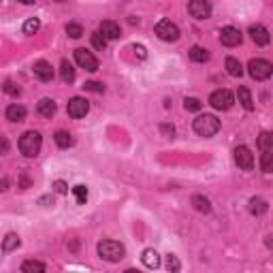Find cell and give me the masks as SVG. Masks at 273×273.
Wrapping results in <instances>:
<instances>
[{"instance_id":"cell-35","label":"cell","mask_w":273,"mask_h":273,"mask_svg":"<svg viewBox=\"0 0 273 273\" xmlns=\"http://www.w3.org/2000/svg\"><path fill=\"white\" fill-rule=\"evenodd\" d=\"M160 133H163V137H167V139H173L175 137V126L169 124V122H163L160 124Z\"/></svg>"},{"instance_id":"cell-14","label":"cell","mask_w":273,"mask_h":273,"mask_svg":"<svg viewBox=\"0 0 273 273\" xmlns=\"http://www.w3.org/2000/svg\"><path fill=\"white\" fill-rule=\"evenodd\" d=\"M98 32L103 34L107 41H115V38L122 36V30H120V26L115 22H103L100 28H98Z\"/></svg>"},{"instance_id":"cell-13","label":"cell","mask_w":273,"mask_h":273,"mask_svg":"<svg viewBox=\"0 0 273 273\" xmlns=\"http://www.w3.org/2000/svg\"><path fill=\"white\" fill-rule=\"evenodd\" d=\"M250 36H252V41H254L256 45H260V47L269 45V41H271L269 30H267L265 26H252V28H250Z\"/></svg>"},{"instance_id":"cell-8","label":"cell","mask_w":273,"mask_h":273,"mask_svg":"<svg viewBox=\"0 0 273 273\" xmlns=\"http://www.w3.org/2000/svg\"><path fill=\"white\" fill-rule=\"evenodd\" d=\"M66 111H68V115H70V118H75V120L86 118V115H88V111H90V103H88L86 98H82V96H75V98H70V100H68Z\"/></svg>"},{"instance_id":"cell-27","label":"cell","mask_w":273,"mask_h":273,"mask_svg":"<svg viewBox=\"0 0 273 273\" xmlns=\"http://www.w3.org/2000/svg\"><path fill=\"white\" fill-rule=\"evenodd\" d=\"M258 147L262 151H271V147H273V135L271 133H262L258 137Z\"/></svg>"},{"instance_id":"cell-31","label":"cell","mask_w":273,"mask_h":273,"mask_svg":"<svg viewBox=\"0 0 273 273\" xmlns=\"http://www.w3.org/2000/svg\"><path fill=\"white\" fill-rule=\"evenodd\" d=\"M92 47H96L98 52H103V49L107 47V38L100 34V32H94V34H92Z\"/></svg>"},{"instance_id":"cell-12","label":"cell","mask_w":273,"mask_h":273,"mask_svg":"<svg viewBox=\"0 0 273 273\" xmlns=\"http://www.w3.org/2000/svg\"><path fill=\"white\" fill-rule=\"evenodd\" d=\"M34 75L41 79V82H45V84H49L54 79V66L47 62V60H38V62H34Z\"/></svg>"},{"instance_id":"cell-3","label":"cell","mask_w":273,"mask_h":273,"mask_svg":"<svg viewBox=\"0 0 273 273\" xmlns=\"http://www.w3.org/2000/svg\"><path fill=\"white\" fill-rule=\"evenodd\" d=\"M192 126H194V133L199 137H214L220 130V120L216 115H207L205 113V115H199Z\"/></svg>"},{"instance_id":"cell-28","label":"cell","mask_w":273,"mask_h":273,"mask_svg":"<svg viewBox=\"0 0 273 273\" xmlns=\"http://www.w3.org/2000/svg\"><path fill=\"white\" fill-rule=\"evenodd\" d=\"M38 28H41V19H38V17H30L28 22L24 24V32L26 34H34V32H38Z\"/></svg>"},{"instance_id":"cell-39","label":"cell","mask_w":273,"mask_h":273,"mask_svg":"<svg viewBox=\"0 0 273 273\" xmlns=\"http://www.w3.org/2000/svg\"><path fill=\"white\" fill-rule=\"evenodd\" d=\"M133 49H135V54H137L141 60H145V58H147V52H145V47H143V45H137V43H135Z\"/></svg>"},{"instance_id":"cell-22","label":"cell","mask_w":273,"mask_h":273,"mask_svg":"<svg viewBox=\"0 0 273 273\" xmlns=\"http://www.w3.org/2000/svg\"><path fill=\"white\" fill-rule=\"evenodd\" d=\"M237 98H239V103L244 105V109H248V111L254 109V100H252V94H250V90L246 86H241L237 90Z\"/></svg>"},{"instance_id":"cell-1","label":"cell","mask_w":273,"mask_h":273,"mask_svg":"<svg viewBox=\"0 0 273 273\" xmlns=\"http://www.w3.org/2000/svg\"><path fill=\"white\" fill-rule=\"evenodd\" d=\"M41 147H43V139L36 130H28V133H24L22 139H19V151H22L26 158H36L41 154Z\"/></svg>"},{"instance_id":"cell-30","label":"cell","mask_w":273,"mask_h":273,"mask_svg":"<svg viewBox=\"0 0 273 273\" xmlns=\"http://www.w3.org/2000/svg\"><path fill=\"white\" fill-rule=\"evenodd\" d=\"M66 34L70 38H79V36H84V28L79 24H66Z\"/></svg>"},{"instance_id":"cell-34","label":"cell","mask_w":273,"mask_h":273,"mask_svg":"<svg viewBox=\"0 0 273 273\" xmlns=\"http://www.w3.org/2000/svg\"><path fill=\"white\" fill-rule=\"evenodd\" d=\"M184 107H186V111H201L203 103H201L199 98H186L184 100Z\"/></svg>"},{"instance_id":"cell-17","label":"cell","mask_w":273,"mask_h":273,"mask_svg":"<svg viewBox=\"0 0 273 273\" xmlns=\"http://www.w3.org/2000/svg\"><path fill=\"white\" fill-rule=\"evenodd\" d=\"M248 209H250V214H254V216H262V214H265V211L269 209V205H267V201H265V199L254 197V199H250Z\"/></svg>"},{"instance_id":"cell-16","label":"cell","mask_w":273,"mask_h":273,"mask_svg":"<svg viewBox=\"0 0 273 273\" xmlns=\"http://www.w3.org/2000/svg\"><path fill=\"white\" fill-rule=\"evenodd\" d=\"M141 262L147 267V269H158L160 267V256H158V252L156 250H143V254H141Z\"/></svg>"},{"instance_id":"cell-23","label":"cell","mask_w":273,"mask_h":273,"mask_svg":"<svg viewBox=\"0 0 273 273\" xmlns=\"http://www.w3.org/2000/svg\"><path fill=\"white\" fill-rule=\"evenodd\" d=\"M226 73L230 75V77H241L244 75V66H241V62L237 58H226Z\"/></svg>"},{"instance_id":"cell-2","label":"cell","mask_w":273,"mask_h":273,"mask_svg":"<svg viewBox=\"0 0 273 273\" xmlns=\"http://www.w3.org/2000/svg\"><path fill=\"white\" fill-rule=\"evenodd\" d=\"M126 254V250L124 246L120 244V241H113V239H105V241H100L98 244V256L107 260V262H118V260H122Z\"/></svg>"},{"instance_id":"cell-21","label":"cell","mask_w":273,"mask_h":273,"mask_svg":"<svg viewBox=\"0 0 273 273\" xmlns=\"http://www.w3.org/2000/svg\"><path fill=\"white\" fill-rule=\"evenodd\" d=\"M188 54H190L192 62H199V64H203V62H207V60H209V52H207L205 47H199V45L192 47Z\"/></svg>"},{"instance_id":"cell-33","label":"cell","mask_w":273,"mask_h":273,"mask_svg":"<svg viewBox=\"0 0 273 273\" xmlns=\"http://www.w3.org/2000/svg\"><path fill=\"white\" fill-rule=\"evenodd\" d=\"M260 167H262V173H271V151H262V158H260Z\"/></svg>"},{"instance_id":"cell-6","label":"cell","mask_w":273,"mask_h":273,"mask_svg":"<svg viewBox=\"0 0 273 273\" xmlns=\"http://www.w3.org/2000/svg\"><path fill=\"white\" fill-rule=\"evenodd\" d=\"M232 103H235V96H232L230 90H216V92L209 96V105L214 109H218V111L230 109Z\"/></svg>"},{"instance_id":"cell-10","label":"cell","mask_w":273,"mask_h":273,"mask_svg":"<svg viewBox=\"0 0 273 273\" xmlns=\"http://www.w3.org/2000/svg\"><path fill=\"white\" fill-rule=\"evenodd\" d=\"M241 38H244V34L232 26H226V28L220 30V43L224 47H237L241 43Z\"/></svg>"},{"instance_id":"cell-29","label":"cell","mask_w":273,"mask_h":273,"mask_svg":"<svg viewBox=\"0 0 273 273\" xmlns=\"http://www.w3.org/2000/svg\"><path fill=\"white\" fill-rule=\"evenodd\" d=\"M73 194H75V199H77V203L79 205H86V201H88V188L86 186H75L73 188Z\"/></svg>"},{"instance_id":"cell-19","label":"cell","mask_w":273,"mask_h":273,"mask_svg":"<svg viewBox=\"0 0 273 273\" xmlns=\"http://www.w3.org/2000/svg\"><path fill=\"white\" fill-rule=\"evenodd\" d=\"M60 77H62L64 84H73L75 82V68H73V64H70L68 60H62V64H60Z\"/></svg>"},{"instance_id":"cell-24","label":"cell","mask_w":273,"mask_h":273,"mask_svg":"<svg viewBox=\"0 0 273 273\" xmlns=\"http://www.w3.org/2000/svg\"><path fill=\"white\" fill-rule=\"evenodd\" d=\"M192 205H194V209L201 211V214H209V211H211L209 199H205L203 194H194V197H192Z\"/></svg>"},{"instance_id":"cell-41","label":"cell","mask_w":273,"mask_h":273,"mask_svg":"<svg viewBox=\"0 0 273 273\" xmlns=\"http://www.w3.org/2000/svg\"><path fill=\"white\" fill-rule=\"evenodd\" d=\"M9 188V179H0V192H5Z\"/></svg>"},{"instance_id":"cell-11","label":"cell","mask_w":273,"mask_h":273,"mask_svg":"<svg viewBox=\"0 0 273 273\" xmlns=\"http://www.w3.org/2000/svg\"><path fill=\"white\" fill-rule=\"evenodd\" d=\"M188 13L197 19H207L211 15V5L207 0H190L188 3Z\"/></svg>"},{"instance_id":"cell-36","label":"cell","mask_w":273,"mask_h":273,"mask_svg":"<svg viewBox=\"0 0 273 273\" xmlns=\"http://www.w3.org/2000/svg\"><path fill=\"white\" fill-rule=\"evenodd\" d=\"M167 269H169V271H179V269H181L177 256H173V254H169V256H167Z\"/></svg>"},{"instance_id":"cell-4","label":"cell","mask_w":273,"mask_h":273,"mask_svg":"<svg viewBox=\"0 0 273 273\" xmlns=\"http://www.w3.org/2000/svg\"><path fill=\"white\" fill-rule=\"evenodd\" d=\"M248 73L252 79H256V82H265V79H269L273 73V64L269 60L254 58V60H250V64H248Z\"/></svg>"},{"instance_id":"cell-42","label":"cell","mask_w":273,"mask_h":273,"mask_svg":"<svg viewBox=\"0 0 273 273\" xmlns=\"http://www.w3.org/2000/svg\"><path fill=\"white\" fill-rule=\"evenodd\" d=\"M19 3H22V5H34L36 0H19Z\"/></svg>"},{"instance_id":"cell-9","label":"cell","mask_w":273,"mask_h":273,"mask_svg":"<svg viewBox=\"0 0 273 273\" xmlns=\"http://www.w3.org/2000/svg\"><path fill=\"white\" fill-rule=\"evenodd\" d=\"M235 163H237L239 169L252 171L254 169V156H252V151L246 145H237L235 147Z\"/></svg>"},{"instance_id":"cell-40","label":"cell","mask_w":273,"mask_h":273,"mask_svg":"<svg viewBox=\"0 0 273 273\" xmlns=\"http://www.w3.org/2000/svg\"><path fill=\"white\" fill-rule=\"evenodd\" d=\"M7 151H9V141L3 137L0 139V154H7Z\"/></svg>"},{"instance_id":"cell-37","label":"cell","mask_w":273,"mask_h":273,"mask_svg":"<svg viewBox=\"0 0 273 273\" xmlns=\"http://www.w3.org/2000/svg\"><path fill=\"white\" fill-rule=\"evenodd\" d=\"M3 90H5L7 94H11V96H19V92H22V90H19V88H17L13 82H7V84L3 86Z\"/></svg>"},{"instance_id":"cell-18","label":"cell","mask_w":273,"mask_h":273,"mask_svg":"<svg viewBox=\"0 0 273 273\" xmlns=\"http://www.w3.org/2000/svg\"><path fill=\"white\" fill-rule=\"evenodd\" d=\"M36 111L43 118H52L56 113V103L52 98H41V100H38V105H36Z\"/></svg>"},{"instance_id":"cell-26","label":"cell","mask_w":273,"mask_h":273,"mask_svg":"<svg viewBox=\"0 0 273 273\" xmlns=\"http://www.w3.org/2000/svg\"><path fill=\"white\" fill-rule=\"evenodd\" d=\"M22 271L24 273H43L45 271V265H43V262H38V260H26L24 262V265H22Z\"/></svg>"},{"instance_id":"cell-20","label":"cell","mask_w":273,"mask_h":273,"mask_svg":"<svg viewBox=\"0 0 273 273\" xmlns=\"http://www.w3.org/2000/svg\"><path fill=\"white\" fill-rule=\"evenodd\" d=\"M54 141H56V145H58V147H62V149H66V147H70V145L75 143L73 135L66 133V130H58V133L54 135Z\"/></svg>"},{"instance_id":"cell-43","label":"cell","mask_w":273,"mask_h":273,"mask_svg":"<svg viewBox=\"0 0 273 273\" xmlns=\"http://www.w3.org/2000/svg\"><path fill=\"white\" fill-rule=\"evenodd\" d=\"M56 3H66V0H56Z\"/></svg>"},{"instance_id":"cell-32","label":"cell","mask_w":273,"mask_h":273,"mask_svg":"<svg viewBox=\"0 0 273 273\" xmlns=\"http://www.w3.org/2000/svg\"><path fill=\"white\" fill-rule=\"evenodd\" d=\"M84 90H86V92H96V94H103V92H105V86L100 84V82H88V84H84Z\"/></svg>"},{"instance_id":"cell-7","label":"cell","mask_w":273,"mask_h":273,"mask_svg":"<svg viewBox=\"0 0 273 273\" xmlns=\"http://www.w3.org/2000/svg\"><path fill=\"white\" fill-rule=\"evenodd\" d=\"M75 62L82 66V68H86L88 73H94V70H98V60L92 56V52H88V49H84V47L75 49Z\"/></svg>"},{"instance_id":"cell-15","label":"cell","mask_w":273,"mask_h":273,"mask_svg":"<svg viewBox=\"0 0 273 273\" xmlns=\"http://www.w3.org/2000/svg\"><path fill=\"white\" fill-rule=\"evenodd\" d=\"M26 113H28V111H26V107L24 105H9L7 107V120H9V122H24V120H26Z\"/></svg>"},{"instance_id":"cell-38","label":"cell","mask_w":273,"mask_h":273,"mask_svg":"<svg viewBox=\"0 0 273 273\" xmlns=\"http://www.w3.org/2000/svg\"><path fill=\"white\" fill-rule=\"evenodd\" d=\"M54 190L58 192V194H66V192H68L66 181H62V179H56V181H54Z\"/></svg>"},{"instance_id":"cell-25","label":"cell","mask_w":273,"mask_h":273,"mask_svg":"<svg viewBox=\"0 0 273 273\" xmlns=\"http://www.w3.org/2000/svg\"><path fill=\"white\" fill-rule=\"evenodd\" d=\"M19 244H22V241H19V237L15 235V232H9V235L5 237V241H3V250L5 252H11V250L19 248Z\"/></svg>"},{"instance_id":"cell-5","label":"cell","mask_w":273,"mask_h":273,"mask_svg":"<svg viewBox=\"0 0 273 273\" xmlns=\"http://www.w3.org/2000/svg\"><path fill=\"white\" fill-rule=\"evenodd\" d=\"M156 34H158V38H163V41H167V43H175L181 36L179 28L171 22V19H160V22L156 24Z\"/></svg>"}]
</instances>
